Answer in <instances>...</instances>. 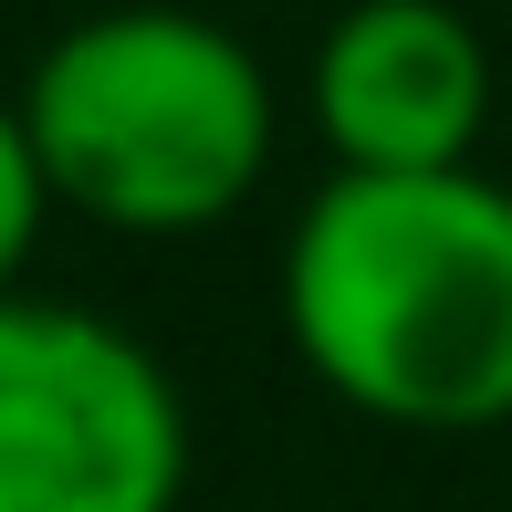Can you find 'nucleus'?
Returning <instances> with one entry per match:
<instances>
[{
	"label": "nucleus",
	"instance_id": "5",
	"mask_svg": "<svg viewBox=\"0 0 512 512\" xmlns=\"http://www.w3.org/2000/svg\"><path fill=\"white\" fill-rule=\"evenodd\" d=\"M42 220H53V178H42V157H32V126H21V105L0 95V293H32Z\"/></svg>",
	"mask_w": 512,
	"mask_h": 512
},
{
	"label": "nucleus",
	"instance_id": "4",
	"mask_svg": "<svg viewBox=\"0 0 512 512\" xmlns=\"http://www.w3.org/2000/svg\"><path fill=\"white\" fill-rule=\"evenodd\" d=\"M304 115L324 136V168L356 178L481 168L492 42L460 0H345L304 63Z\"/></svg>",
	"mask_w": 512,
	"mask_h": 512
},
{
	"label": "nucleus",
	"instance_id": "2",
	"mask_svg": "<svg viewBox=\"0 0 512 512\" xmlns=\"http://www.w3.org/2000/svg\"><path fill=\"white\" fill-rule=\"evenodd\" d=\"M21 126L53 178V209L126 241L220 230L262 189L283 95L262 53L189 0H115L53 32L21 74Z\"/></svg>",
	"mask_w": 512,
	"mask_h": 512
},
{
	"label": "nucleus",
	"instance_id": "3",
	"mask_svg": "<svg viewBox=\"0 0 512 512\" xmlns=\"http://www.w3.org/2000/svg\"><path fill=\"white\" fill-rule=\"evenodd\" d=\"M189 398L95 304L0 293V512H178Z\"/></svg>",
	"mask_w": 512,
	"mask_h": 512
},
{
	"label": "nucleus",
	"instance_id": "1",
	"mask_svg": "<svg viewBox=\"0 0 512 512\" xmlns=\"http://www.w3.org/2000/svg\"><path fill=\"white\" fill-rule=\"evenodd\" d=\"M272 304L293 366L377 429H512V189L492 168H324Z\"/></svg>",
	"mask_w": 512,
	"mask_h": 512
}]
</instances>
